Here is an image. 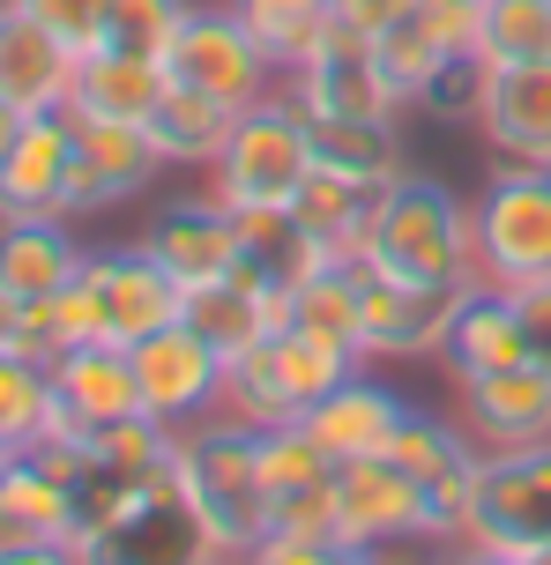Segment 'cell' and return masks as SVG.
<instances>
[{
  "label": "cell",
  "instance_id": "1",
  "mask_svg": "<svg viewBox=\"0 0 551 565\" xmlns=\"http://www.w3.org/2000/svg\"><path fill=\"white\" fill-rule=\"evenodd\" d=\"M365 268L388 282H417V290H469V282H485V268H477V209L455 201L439 179L403 171L373 201Z\"/></svg>",
  "mask_w": 551,
  "mask_h": 565
},
{
  "label": "cell",
  "instance_id": "2",
  "mask_svg": "<svg viewBox=\"0 0 551 565\" xmlns=\"http://www.w3.org/2000/svg\"><path fill=\"white\" fill-rule=\"evenodd\" d=\"M179 499L202 521V536L224 558H246L268 536V491L262 461H254V424L239 417H202L179 431Z\"/></svg>",
  "mask_w": 551,
  "mask_h": 565
},
{
  "label": "cell",
  "instance_id": "3",
  "mask_svg": "<svg viewBox=\"0 0 551 565\" xmlns=\"http://www.w3.org/2000/svg\"><path fill=\"white\" fill-rule=\"evenodd\" d=\"M314 171V119L298 113V97H262L246 105L224 141V157L209 164V201L224 209H290Z\"/></svg>",
  "mask_w": 551,
  "mask_h": 565
},
{
  "label": "cell",
  "instance_id": "4",
  "mask_svg": "<svg viewBox=\"0 0 551 565\" xmlns=\"http://www.w3.org/2000/svg\"><path fill=\"white\" fill-rule=\"evenodd\" d=\"M67 551H75V565H224V551L202 536V521L179 499V447L142 483L135 507L119 513V521H105V529L75 536Z\"/></svg>",
  "mask_w": 551,
  "mask_h": 565
},
{
  "label": "cell",
  "instance_id": "5",
  "mask_svg": "<svg viewBox=\"0 0 551 565\" xmlns=\"http://www.w3.org/2000/svg\"><path fill=\"white\" fill-rule=\"evenodd\" d=\"M388 461L417 477L425 491V536L417 543H469V513H477V477H485V447L469 439L463 424H439L425 409H410L403 431L388 439Z\"/></svg>",
  "mask_w": 551,
  "mask_h": 565
},
{
  "label": "cell",
  "instance_id": "6",
  "mask_svg": "<svg viewBox=\"0 0 551 565\" xmlns=\"http://www.w3.org/2000/svg\"><path fill=\"white\" fill-rule=\"evenodd\" d=\"M477 268L499 290H529L551 276V171H492V186L477 201Z\"/></svg>",
  "mask_w": 551,
  "mask_h": 565
},
{
  "label": "cell",
  "instance_id": "7",
  "mask_svg": "<svg viewBox=\"0 0 551 565\" xmlns=\"http://www.w3.org/2000/svg\"><path fill=\"white\" fill-rule=\"evenodd\" d=\"M165 75L187 89H209V97H224V105H262V97H276V60H268V45L246 30V15L239 8H194L187 15V30L172 38V53H165Z\"/></svg>",
  "mask_w": 551,
  "mask_h": 565
},
{
  "label": "cell",
  "instance_id": "8",
  "mask_svg": "<svg viewBox=\"0 0 551 565\" xmlns=\"http://www.w3.org/2000/svg\"><path fill=\"white\" fill-rule=\"evenodd\" d=\"M290 97L306 119H395L403 113V89L380 75L373 38L350 30L343 15H328L320 38L306 45V60L290 67Z\"/></svg>",
  "mask_w": 551,
  "mask_h": 565
},
{
  "label": "cell",
  "instance_id": "9",
  "mask_svg": "<svg viewBox=\"0 0 551 565\" xmlns=\"http://www.w3.org/2000/svg\"><path fill=\"white\" fill-rule=\"evenodd\" d=\"M469 543H492L507 558H537L551 543V439L515 454H485Z\"/></svg>",
  "mask_w": 551,
  "mask_h": 565
},
{
  "label": "cell",
  "instance_id": "10",
  "mask_svg": "<svg viewBox=\"0 0 551 565\" xmlns=\"http://www.w3.org/2000/svg\"><path fill=\"white\" fill-rule=\"evenodd\" d=\"M224 358L209 350L187 320H172V328H157V335L135 342V387H142V409L157 424H172V431H187V424H202L224 409Z\"/></svg>",
  "mask_w": 551,
  "mask_h": 565
},
{
  "label": "cell",
  "instance_id": "11",
  "mask_svg": "<svg viewBox=\"0 0 551 565\" xmlns=\"http://www.w3.org/2000/svg\"><path fill=\"white\" fill-rule=\"evenodd\" d=\"M83 282H89V298H97V312H105V342H127V350L142 335H157V328H172L179 312H187V282L149 254V246L89 254Z\"/></svg>",
  "mask_w": 551,
  "mask_h": 565
},
{
  "label": "cell",
  "instance_id": "12",
  "mask_svg": "<svg viewBox=\"0 0 551 565\" xmlns=\"http://www.w3.org/2000/svg\"><path fill=\"white\" fill-rule=\"evenodd\" d=\"M425 536V491L403 477L388 454H358L336 461V543L350 551H388V543Z\"/></svg>",
  "mask_w": 551,
  "mask_h": 565
},
{
  "label": "cell",
  "instance_id": "13",
  "mask_svg": "<svg viewBox=\"0 0 551 565\" xmlns=\"http://www.w3.org/2000/svg\"><path fill=\"white\" fill-rule=\"evenodd\" d=\"M194 335L232 365V358H246V350H262L276 328L290 320V290L284 282H268V276H254L246 260H239L232 276H216V282H194L187 290V312H179Z\"/></svg>",
  "mask_w": 551,
  "mask_h": 565
},
{
  "label": "cell",
  "instance_id": "14",
  "mask_svg": "<svg viewBox=\"0 0 551 565\" xmlns=\"http://www.w3.org/2000/svg\"><path fill=\"white\" fill-rule=\"evenodd\" d=\"M75 119V113H67ZM157 141L135 119H75V164H67V216L113 209V201L142 194L157 179Z\"/></svg>",
  "mask_w": 551,
  "mask_h": 565
},
{
  "label": "cell",
  "instance_id": "15",
  "mask_svg": "<svg viewBox=\"0 0 551 565\" xmlns=\"http://www.w3.org/2000/svg\"><path fill=\"white\" fill-rule=\"evenodd\" d=\"M455 387H463V431L485 454H515L551 439V372L507 365V372H469Z\"/></svg>",
  "mask_w": 551,
  "mask_h": 565
},
{
  "label": "cell",
  "instance_id": "16",
  "mask_svg": "<svg viewBox=\"0 0 551 565\" xmlns=\"http://www.w3.org/2000/svg\"><path fill=\"white\" fill-rule=\"evenodd\" d=\"M455 298H463V290H417V282H388V276L365 268L358 350H365V358H439V350H447Z\"/></svg>",
  "mask_w": 551,
  "mask_h": 565
},
{
  "label": "cell",
  "instance_id": "17",
  "mask_svg": "<svg viewBox=\"0 0 551 565\" xmlns=\"http://www.w3.org/2000/svg\"><path fill=\"white\" fill-rule=\"evenodd\" d=\"M75 67H83L75 45H60L30 8L0 0V97H8L15 113H67Z\"/></svg>",
  "mask_w": 551,
  "mask_h": 565
},
{
  "label": "cell",
  "instance_id": "18",
  "mask_svg": "<svg viewBox=\"0 0 551 565\" xmlns=\"http://www.w3.org/2000/svg\"><path fill=\"white\" fill-rule=\"evenodd\" d=\"M477 135L499 149V164L551 171V60H537V67H485Z\"/></svg>",
  "mask_w": 551,
  "mask_h": 565
},
{
  "label": "cell",
  "instance_id": "19",
  "mask_svg": "<svg viewBox=\"0 0 551 565\" xmlns=\"http://www.w3.org/2000/svg\"><path fill=\"white\" fill-rule=\"evenodd\" d=\"M67 164H75V119L30 113L0 157V216H67Z\"/></svg>",
  "mask_w": 551,
  "mask_h": 565
},
{
  "label": "cell",
  "instance_id": "20",
  "mask_svg": "<svg viewBox=\"0 0 551 565\" xmlns=\"http://www.w3.org/2000/svg\"><path fill=\"white\" fill-rule=\"evenodd\" d=\"M142 246L165 260L187 290L232 276L239 260H246V246H239V216L224 209V201H179V209H165V216L142 231Z\"/></svg>",
  "mask_w": 551,
  "mask_h": 565
},
{
  "label": "cell",
  "instance_id": "21",
  "mask_svg": "<svg viewBox=\"0 0 551 565\" xmlns=\"http://www.w3.org/2000/svg\"><path fill=\"white\" fill-rule=\"evenodd\" d=\"M447 372L469 380V372H507V365H529V335H522V306L515 290L499 282H469L455 298V320H447Z\"/></svg>",
  "mask_w": 551,
  "mask_h": 565
},
{
  "label": "cell",
  "instance_id": "22",
  "mask_svg": "<svg viewBox=\"0 0 551 565\" xmlns=\"http://www.w3.org/2000/svg\"><path fill=\"white\" fill-rule=\"evenodd\" d=\"M53 395L67 417H83L89 431L135 417L142 409V387H135V350L127 342H75L53 358Z\"/></svg>",
  "mask_w": 551,
  "mask_h": 565
},
{
  "label": "cell",
  "instance_id": "23",
  "mask_svg": "<svg viewBox=\"0 0 551 565\" xmlns=\"http://www.w3.org/2000/svg\"><path fill=\"white\" fill-rule=\"evenodd\" d=\"M403 417H410V409L388 395L380 380L350 372L343 387H328V395H320L298 424L328 447V461H358V454H388V439L403 431Z\"/></svg>",
  "mask_w": 551,
  "mask_h": 565
},
{
  "label": "cell",
  "instance_id": "24",
  "mask_svg": "<svg viewBox=\"0 0 551 565\" xmlns=\"http://www.w3.org/2000/svg\"><path fill=\"white\" fill-rule=\"evenodd\" d=\"M165 89H172L165 60L97 45V53H83V67H75V97H67V113H75V119H135V127H149V113H157Z\"/></svg>",
  "mask_w": 551,
  "mask_h": 565
},
{
  "label": "cell",
  "instance_id": "25",
  "mask_svg": "<svg viewBox=\"0 0 551 565\" xmlns=\"http://www.w3.org/2000/svg\"><path fill=\"white\" fill-rule=\"evenodd\" d=\"M83 246L67 238V216H0V290L15 298H53L83 276Z\"/></svg>",
  "mask_w": 551,
  "mask_h": 565
},
{
  "label": "cell",
  "instance_id": "26",
  "mask_svg": "<svg viewBox=\"0 0 551 565\" xmlns=\"http://www.w3.org/2000/svg\"><path fill=\"white\" fill-rule=\"evenodd\" d=\"M67 536H75V491L38 454H8V469H0V551L67 543Z\"/></svg>",
  "mask_w": 551,
  "mask_h": 565
},
{
  "label": "cell",
  "instance_id": "27",
  "mask_svg": "<svg viewBox=\"0 0 551 565\" xmlns=\"http://www.w3.org/2000/svg\"><path fill=\"white\" fill-rule=\"evenodd\" d=\"M373 201H380V186L350 179V171L314 164L290 209H298V224L314 231V238H320V246H328L336 260H343V268H365V231H373Z\"/></svg>",
  "mask_w": 551,
  "mask_h": 565
},
{
  "label": "cell",
  "instance_id": "28",
  "mask_svg": "<svg viewBox=\"0 0 551 565\" xmlns=\"http://www.w3.org/2000/svg\"><path fill=\"white\" fill-rule=\"evenodd\" d=\"M268 365L284 372V387L298 395V417L314 409L328 387H343L350 372H365V350L336 328H314V320H284L276 335H268Z\"/></svg>",
  "mask_w": 551,
  "mask_h": 565
},
{
  "label": "cell",
  "instance_id": "29",
  "mask_svg": "<svg viewBox=\"0 0 551 565\" xmlns=\"http://www.w3.org/2000/svg\"><path fill=\"white\" fill-rule=\"evenodd\" d=\"M232 127H239V105L209 97V89H187V83H172L157 97V113H149V141H157L165 164H216Z\"/></svg>",
  "mask_w": 551,
  "mask_h": 565
},
{
  "label": "cell",
  "instance_id": "30",
  "mask_svg": "<svg viewBox=\"0 0 551 565\" xmlns=\"http://www.w3.org/2000/svg\"><path fill=\"white\" fill-rule=\"evenodd\" d=\"M314 164L350 171V179H365V186H395L410 171L395 119H314Z\"/></svg>",
  "mask_w": 551,
  "mask_h": 565
},
{
  "label": "cell",
  "instance_id": "31",
  "mask_svg": "<svg viewBox=\"0 0 551 565\" xmlns=\"http://www.w3.org/2000/svg\"><path fill=\"white\" fill-rule=\"evenodd\" d=\"M45 417H53V365L30 350H0V447H38Z\"/></svg>",
  "mask_w": 551,
  "mask_h": 565
},
{
  "label": "cell",
  "instance_id": "32",
  "mask_svg": "<svg viewBox=\"0 0 551 565\" xmlns=\"http://www.w3.org/2000/svg\"><path fill=\"white\" fill-rule=\"evenodd\" d=\"M477 60L485 67H537V60H551V0H485Z\"/></svg>",
  "mask_w": 551,
  "mask_h": 565
},
{
  "label": "cell",
  "instance_id": "33",
  "mask_svg": "<svg viewBox=\"0 0 551 565\" xmlns=\"http://www.w3.org/2000/svg\"><path fill=\"white\" fill-rule=\"evenodd\" d=\"M373 60H380V75L403 89V105H417V97H425V89L439 83V67H447L455 53H447L433 30L417 23V8H410L403 23H388V30L373 38Z\"/></svg>",
  "mask_w": 551,
  "mask_h": 565
},
{
  "label": "cell",
  "instance_id": "34",
  "mask_svg": "<svg viewBox=\"0 0 551 565\" xmlns=\"http://www.w3.org/2000/svg\"><path fill=\"white\" fill-rule=\"evenodd\" d=\"M254 461H262V491L268 499H284V491H298V483H320L336 477V461H328V447H320L306 424H268V431H254Z\"/></svg>",
  "mask_w": 551,
  "mask_h": 565
},
{
  "label": "cell",
  "instance_id": "35",
  "mask_svg": "<svg viewBox=\"0 0 551 565\" xmlns=\"http://www.w3.org/2000/svg\"><path fill=\"white\" fill-rule=\"evenodd\" d=\"M239 15H246V30L268 45V60L276 67H298L306 60V45L320 38V23H328V0H232Z\"/></svg>",
  "mask_w": 551,
  "mask_h": 565
},
{
  "label": "cell",
  "instance_id": "36",
  "mask_svg": "<svg viewBox=\"0 0 551 565\" xmlns=\"http://www.w3.org/2000/svg\"><path fill=\"white\" fill-rule=\"evenodd\" d=\"M187 0H113V23H105V45L119 53H142V60H165L172 38L187 30Z\"/></svg>",
  "mask_w": 551,
  "mask_h": 565
},
{
  "label": "cell",
  "instance_id": "37",
  "mask_svg": "<svg viewBox=\"0 0 551 565\" xmlns=\"http://www.w3.org/2000/svg\"><path fill=\"white\" fill-rule=\"evenodd\" d=\"M358 298H365V268H320L290 290V320H314L358 342Z\"/></svg>",
  "mask_w": 551,
  "mask_h": 565
},
{
  "label": "cell",
  "instance_id": "38",
  "mask_svg": "<svg viewBox=\"0 0 551 565\" xmlns=\"http://www.w3.org/2000/svg\"><path fill=\"white\" fill-rule=\"evenodd\" d=\"M268 536H336V477L268 499Z\"/></svg>",
  "mask_w": 551,
  "mask_h": 565
},
{
  "label": "cell",
  "instance_id": "39",
  "mask_svg": "<svg viewBox=\"0 0 551 565\" xmlns=\"http://www.w3.org/2000/svg\"><path fill=\"white\" fill-rule=\"evenodd\" d=\"M15 8H30V15L53 30L60 45H75V53H97V45H105V23H113V0H15Z\"/></svg>",
  "mask_w": 551,
  "mask_h": 565
},
{
  "label": "cell",
  "instance_id": "40",
  "mask_svg": "<svg viewBox=\"0 0 551 565\" xmlns=\"http://www.w3.org/2000/svg\"><path fill=\"white\" fill-rule=\"evenodd\" d=\"M417 105H425L433 119H469V127H477V113H485V60H477V53L447 60V67H439V83L425 89Z\"/></svg>",
  "mask_w": 551,
  "mask_h": 565
},
{
  "label": "cell",
  "instance_id": "41",
  "mask_svg": "<svg viewBox=\"0 0 551 565\" xmlns=\"http://www.w3.org/2000/svg\"><path fill=\"white\" fill-rule=\"evenodd\" d=\"M239 565H358V551L336 536H262Z\"/></svg>",
  "mask_w": 551,
  "mask_h": 565
},
{
  "label": "cell",
  "instance_id": "42",
  "mask_svg": "<svg viewBox=\"0 0 551 565\" xmlns=\"http://www.w3.org/2000/svg\"><path fill=\"white\" fill-rule=\"evenodd\" d=\"M515 306H522V335H529V365L551 372V276L515 290Z\"/></svg>",
  "mask_w": 551,
  "mask_h": 565
},
{
  "label": "cell",
  "instance_id": "43",
  "mask_svg": "<svg viewBox=\"0 0 551 565\" xmlns=\"http://www.w3.org/2000/svg\"><path fill=\"white\" fill-rule=\"evenodd\" d=\"M417 0H328V15H343L350 30H365V38H380L388 23H403Z\"/></svg>",
  "mask_w": 551,
  "mask_h": 565
},
{
  "label": "cell",
  "instance_id": "44",
  "mask_svg": "<svg viewBox=\"0 0 551 565\" xmlns=\"http://www.w3.org/2000/svg\"><path fill=\"white\" fill-rule=\"evenodd\" d=\"M0 565H75L67 543H15V551H0Z\"/></svg>",
  "mask_w": 551,
  "mask_h": 565
},
{
  "label": "cell",
  "instance_id": "45",
  "mask_svg": "<svg viewBox=\"0 0 551 565\" xmlns=\"http://www.w3.org/2000/svg\"><path fill=\"white\" fill-rule=\"evenodd\" d=\"M439 565H522V558H507V551H492V543H447Z\"/></svg>",
  "mask_w": 551,
  "mask_h": 565
},
{
  "label": "cell",
  "instance_id": "46",
  "mask_svg": "<svg viewBox=\"0 0 551 565\" xmlns=\"http://www.w3.org/2000/svg\"><path fill=\"white\" fill-rule=\"evenodd\" d=\"M0 350H23V298L0 290Z\"/></svg>",
  "mask_w": 551,
  "mask_h": 565
},
{
  "label": "cell",
  "instance_id": "47",
  "mask_svg": "<svg viewBox=\"0 0 551 565\" xmlns=\"http://www.w3.org/2000/svg\"><path fill=\"white\" fill-rule=\"evenodd\" d=\"M23 119H30V113H15V105H8V97H0V157H8V141L23 135Z\"/></svg>",
  "mask_w": 551,
  "mask_h": 565
},
{
  "label": "cell",
  "instance_id": "48",
  "mask_svg": "<svg viewBox=\"0 0 551 565\" xmlns=\"http://www.w3.org/2000/svg\"><path fill=\"white\" fill-rule=\"evenodd\" d=\"M358 565H395V558H388V551H358Z\"/></svg>",
  "mask_w": 551,
  "mask_h": 565
},
{
  "label": "cell",
  "instance_id": "49",
  "mask_svg": "<svg viewBox=\"0 0 551 565\" xmlns=\"http://www.w3.org/2000/svg\"><path fill=\"white\" fill-rule=\"evenodd\" d=\"M522 565H551V543H544V551H537V558H522Z\"/></svg>",
  "mask_w": 551,
  "mask_h": 565
},
{
  "label": "cell",
  "instance_id": "50",
  "mask_svg": "<svg viewBox=\"0 0 551 565\" xmlns=\"http://www.w3.org/2000/svg\"><path fill=\"white\" fill-rule=\"evenodd\" d=\"M455 8H485V0H455Z\"/></svg>",
  "mask_w": 551,
  "mask_h": 565
},
{
  "label": "cell",
  "instance_id": "51",
  "mask_svg": "<svg viewBox=\"0 0 551 565\" xmlns=\"http://www.w3.org/2000/svg\"><path fill=\"white\" fill-rule=\"evenodd\" d=\"M0 469H8V447H0Z\"/></svg>",
  "mask_w": 551,
  "mask_h": 565
},
{
  "label": "cell",
  "instance_id": "52",
  "mask_svg": "<svg viewBox=\"0 0 551 565\" xmlns=\"http://www.w3.org/2000/svg\"><path fill=\"white\" fill-rule=\"evenodd\" d=\"M224 565H239V558H224Z\"/></svg>",
  "mask_w": 551,
  "mask_h": 565
}]
</instances>
